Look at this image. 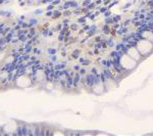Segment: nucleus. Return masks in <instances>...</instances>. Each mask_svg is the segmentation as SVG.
Masks as SVG:
<instances>
[{"label":"nucleus","instance_id":"nucleus-2","mask_svg":"<svg viewBox=\"0 0 153 136\" xmlns=\"http://www.w3.org/2000/svg\"><path fill=\"white\" fill-rule=\"evenodd\" d=\"M30 23H31V24H35V23H36V21H35V19H32V21L30 22Z\"/></svg>","mask_w":153,"mask_h":136},{"label":"nucleus","instance_id":"nucleus-1","mask_svg":"<svg viewBox=\"0 0 153 136\" xmlns=\"http://www.w3.org/2000/svg\"><path fill=\"white\" fill-rule=\"evenodd\" d=\"M19 39H21V40H23V41H25V40H26V37H25V36H21V38H19Z\"/></svg>","mask_w":153,"mask_h":136}]
</instances>
